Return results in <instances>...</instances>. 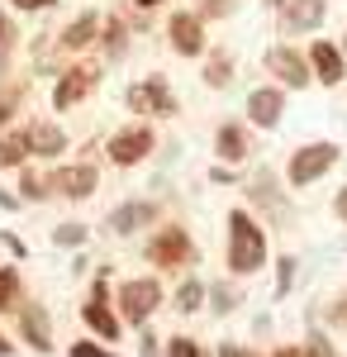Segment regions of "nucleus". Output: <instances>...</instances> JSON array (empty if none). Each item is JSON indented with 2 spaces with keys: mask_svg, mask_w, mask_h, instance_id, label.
<instances>
[{
  "mask_svg": "<svg viewBox=\"0 0 347 357\" xmlns=\"http://www.w3.org/2000/svg\"><path fill=\"white\" fill-rule=\"evenodd\" d=\"M271 262V234L267 224L257 220L247 205H233L229 220H224V267L233 281H247L257 276Z\"/></svg>",
  "mask_w": 347,
  "mask_h": 357,
  "instance_id": "nucleus-1",
  "label": "nucleus"
},
{
  "mask_svg": "<svg viewBox=\"0 0 347 357\" xmlns=\"http://www.w3.org/2000/svg\"><path fill=\"white\" fill-rule=\"evenodd\" d=\"M143 262L157 276H186L190 267H200V243L190 234L186 220H157L143 238Z\"/></svg>",
  "mask_w": 347,
  "mask_h": 357,
  "instance_id": "nucleus-2",
  "label": "nucleus"
},
{
  "mask_svg": "<svg viewBox=\"0 0 347 357\" xmlns=\"http://www.w3.org/2000/svg\"><path fill=\"white\" fill-rule=\"evenodd\" d=\"M242 195H247L242 205H247L257 220L267 224V229H286V224L295 220L291 186H286V181H281V176H276L267 162H257L252 172H247V191H242Z\"/></svg>",
  "mask_w": 347,
  "mask_h": 357,
  "instance_id": "nucleus-3",
  "label": "nucleus"
},
{
  "mask_svg": "<svg viewBox=\"0 0 347 357\" xmlns=\"http://www.w3.org/2000/svg\"><path fill=\"white\" fill-rule=\"evenodd\" d=\"M114 267L109 262H95V276H91V291H86V301H81V324L91 329V338H100V343H119L124 338V319H119V310H114Z\"/></svg>",
  "mask_w": 347,
  "mask_h": 357,
  "instance_id": "nucleus-4",
  "label": "nucleus"
},
{
  "mask_svg": "<svg viewBox=\"0 0 347 357\" xmlns=\"http://www.w3.org/2000/svg\"><path fill=\"white\" fill-rule=\"evenodd\" d=\"M167 305V286H162L157 272H138V276H124L114 286V310L124 319V329H148L153 314Z\"/></svg>",
  "mask_w": 347,
  "mask_h": 357,
  "instance_id": "nucleus-5",
  "label": "nucleus"
},
{
  "mask_svg": "<svg viewBox=\"0 0 347 357\" xmlns=\"http://www.w3.org/2000/svg\"><path fill=\"white\" fill-rule=\"evenodd\" d=\"M338 162H343V143H338V138H309V143H300L291 158H286L281 181H286L291 191H309V186H319Z\"/></svg>",
  "mask_w": 347,
  "mask_h": 357,
  "instance_id": "nucleus-6",
  "label": "nucleus"
},
{
  "mask_svg": "<svg viewBox=\"0 0 347 357\" xmlns=\"http://www.w3.org/2000/svg\"><path fill=\"white\" fill-rule=\"evenodd\" d=\"M105 72H109L105 62H91V57H72V62H62V72L53 77V96H48V105H53L57 114L81 110V105L100 91Z\"/></svg>",
  "mask_w": 347,
  "mask_h": 357,
  "instance_id": "nucleus-7",
  "label": "nucleus"
},
{
  "mask_svg": "<svg viewBox=\"0 0 347 357\" xmlns=\"http://www.w3.org/2000/svg\"><path fill=\"white\" fill-rule=\"evenodd\" d=\"M124 105H129L134 119H176L181 114V96L171 91V77L148 72V77H134L124 86Z\"/></svg>",
  "mask_w": 347,
  "mask_h": 357,
  "instance_id": "nucleus-8",
  "label": "nucleus"
},
{
  "mask_svg": "<svg viewBox=\"0 0 347 357\" xmlns=\"http://www.w3.org/2000/svg\"><path fill=\"white\" fill-rule=\"evenodd\" d=\"M157 153V124L153 119H129L105 138V162L119 172H134Z\"/></svg>",
  "mask_w": 347,
  "mask_h": 357,
  "instance_id": "nucleus-9",
  "label": "nucleus"
},
{
  "mask_svg": "<svg viewBox=\"0 0 347 357\" xmlns=\"http://www.w3.org/2000/svg\"><path fill=\"white\" fill-rule=\"evenodd\" d=\"M157 220H167L157 195H129V200L109 205V215H105L100 229H105L109 238H138V234H148Z\"/></svg>",
  "mask_w": 347,
  "mask_h": 357,
  "instance_id": "nucleus-10",
  "label": "nucleus"
},
{
  "mask_svg": "<svg viewBox=\"0 0 347 357\" xmlns=\"http://www.w3.org/2000/svg\"><path fill=\"white\" fill-rule=\"evenodd\" d=\"M48 186H53V200H67V205H81L100 191V162L95 158H77V162H53L48 167Z\"/></svg>",
  "mask_w": 347,
  "mask_h": 357,
  "instance_id": "nucleus-11",
  "label": "nucleus"
},
{
  "mask_svg": "<svg viewBox=\"0 0 347 357\" xmlns=\"http://www.w3.org/2000/svg\"><path fill=\"white\" fill-rule=\"evenodd\" d=\"M162 33H167V48H171L176 57H186V62H200L205 48H210V24H205L190 5L171 10L167 24H162Z\"/></svg>",
  "mask_w": 347,
  "mask_h": 357,
  "instance_id": "nucleus-12",
  "label": "nucleus"
},
{
  "mask_svg": "<svg viewBox=\"0 0 347 357\" xmlns=\"http://www.w3.org/2000/svg\"><path fill=\"white\" fill-rule=\"evenodd\" d=\"M252 134H257V129H252V124H247V119H233V114H229V119H219V124H214V134H210V153H214V162H224V167H247L252 162V153H257V143H252Z\"/></svg>",
  "mask_w": 347,
  "mask_h": 357,
  "instance_id": "nucleus-13",
  "label": "nucleus"
},
{
  "mask_svg": "<svg viewBox=\"0 0 347 357\" xmlns=\"http://www.w3.org/2000/svg\"><path fill=\"white\" fill-rule=\"evenodd\" d=\"M286 105H291V91L276 82H257L247 96H242V119L257 129V134H276L281 119H286Z\"/></svg>",
  "mask_w": 347,
  "mask_h": 357,
  "instance_id": "nucleus-14",
  "label": "nucleus"
},
{
  "mask_svg": "<svg viewBox=\"0 0 347 357\" xmlns=\"http://www.w3.org/2000/svg\"><path fill=\"white\" fill-rule=\"evenodd\" d=\"M262 72H267V82L286 86V91H309L314 86L309 57H304V48H295V43H271L267 53H262Z\"/></svg>",
  "mask_w": 347,
  "mask_h": 357,
  "instance_id": "nucleus-15",
  "label": "nucleus"
},
{
  "mask_svg": "<svg viewBox=\"0 0 347 357\" xmlns=\"http://www.w3.org/2000/svg\"><path fill=\"white\" fill-rule=\"evenodd\" d=\"M95 38H100V10H81V15H72V20L53 33V48H57L62 62H72V57L95 53Z\"/></svg>",
  "mask_w": 347,
  "mask_h": 357,
  "instance_id": "nucleus-16",
  "label": "nucleus"
},
{
  "mask_svg": "<svg viewBox=\"0 0 347 357\" xmlns=\"http://www.w3.org/2000/svg\"><path fill=\"white\" fill-rule=\"evenodd\" d=\"M20 124H24V138H29V153H33V162L53 167V162H62V153L72 148L67 129L57 124L53 114H33V119H20Z\"/></svg>",
  "mask_w": 347,
  "mask_h": 357,
  "instance_id": "nucleus-17",
  "label": "nucleus"
},
{
  "mask_svg": "<svg viewBox=\"0 0 347 357\" xmlns=\"http://www.w3.org/2000/svg\"><path fill=\"white\" fill-rule=\"evenodd\" d=\"M328 24V0H286L276 10V33L281 38H314Z\"/></svg>",
  "mask_w": 347,
  "mask_h": 357,
  "instance_id": "nucleus-18",
  "label": "nucleus"
},
{
  "mask_svg": "<svg viewBox=\"0 0 347 357\" xmlns=\"http://www.w3.org/2000/svg\"><path fill=\"white\" fill-rule=\"evenodd\" d=\"M15 333H20V343H24L29 353H53V314H48V305L33 301L29 296L20 310H15Z\"/></svg>",
  "mask_w": 347,
  "mask_h": 357,
  "instance_id": "nucleus-19",
  "label": "nucleus"
},
{
  "mask_svg": "<svg viewBox=\"0 0 347 357\" xmlns=\"http://www.w3.org/2000/svg\"><path fill=\"white\" fill-rule=\"evenodd\" d=\"M129 48H134V29H129V20H124V10L114 5V10H105L100 15V38H95V62H105V67H119L124 57H129Z\"/></svg>",
  "mask_w": 347,
  "mask_h": 357,
  "instance_id": "nucleus-20",
  "label": "nucleus"
},
{
  "mask_svg": "<svg viewBox=\"0 0 347 357\" xmlns=\"http://www.w3.org/2000/svg\"><path fill=\"white\" fill-rule=\"evenodd\" d=\"M304 57H309L314 86L333 91V86H343V82H347V53H343V43H333V38H309Z\"/></svg>",
  "mask_w": 347,
  "mask_h": 357,
  "instance_id": "nucleus-21",
  "label": "nucleus"
},
{
  "mask_svg": "<svg viewBox=\"0 0 347 357\" xmlns=\"http://www.w3.org/2000/svg\"><path fill=\"white\" fill-rule=\"evenodd\" d=\"M200 82H205V91H229L238 82V53L229 43H210L200 57Z\"/></svg>",
  "mask_w": 347,
  "mask_h": 357,
  "instance_id": "nucleus-22",
  "label": "nucleus"
},
{
  "mask_svg": "<svg viewBox=\"0 0 347 357\" xmlns=\"http://www.w3.org/2000/svg\"><path fill=\"white\" fill-rule=\"evenodd\" d=\"M15 191L24 205H48L53 200V186H48V167L43 162H24L15 172Z\"/></svg>",
  "mask_w": 347,
  "mask_h": 357,
  "instance_id": "nucleus-23",
  "label": "nucleus"
},
{
  "mask_svg": "<svg viewBox=\"0 0 347 357\" xmlns=\"http://www.w3.org/2000/svg\"><path fill=\"white\" fill-rule=\"evenodd\" d=\"M24 48V29H20V15L10 5H0V77L15 72V57Z\"/></svg>",
  "mask_w": 347,
  "mask_h": 357,
  "instance_id": "nucleus-24",
  "label": "nucleus"
},
{
  "mask_svg": "<svg viewBox=\"0 0 347 357\" xmlns=\"http://www.w3.org/2000/svg\"><path fill=\"white\" fill-rule=\"evenodd\" d=\"M24 301H29L24 272H20V262L10 257V262H0V319H10V314H15Z\"/></svg>",
  "mask_w": 347,
  "mask_h": 357,
  "instance_id": "nucleus-25",
  "label": "nucleus"
},
{
  "mask_svg": "<svg viewBox=\"0 0 347 357\" xmlns=\"http://www.w3.org/2000/svg\"><path fill=\"white\" fill-rule=\"evenodd\" d=\"M24 96H29L24 77H15V72H10V77H0V134L20 124V114H24Z\"/></svg>",
  "mask_w": 347,
  "mask_h": 357,
  "instance_id": "nucleus-26",
  "label": "nucleus"
},
{
  "mask_svg": "<svg viewBox=\"0 0 347 357\" xmlns=\"http://www.w3.org/2000/svg\"><path fill=\"white\" fill-rule=\"evenodd\" d=\"M24 162H33V153H29V138H24V124H15V129H5L0 134V172H20Z\"/></svg>",
  "mask_w": 347,
  "mask_h": 357,
  "instance_id": "nucleus-27",
  "label": "nucleus"
},
{
  "mask_svg": "<svg viewBox=\"0 0 347 357\" xmlns=\"http://www.w3.org/2000/svg\"><path fill=\"white\" fill-rule=\"evenodd\" d=\"M242 305L238 286H233V276H219V281H205V310L219 314V319H229L233 310Z\"/></svg>",
  "mask_w": 347,
  "mask_h": 357,
  "instance_id": "nucleus-28",
  "label": "nucleus"
},
{
  "mask_svg": "<svg viewBox=\"0 0 347 357\" xmlns=\"http://www.w3.org/2000/svg\"><path fill=\"white\" fill-rule=\"evenodd\" d=\"M167 301H171L176 314H200V310H205V281H200V272H186L181 286H176Z\"/></svg>",
  "mask_w": 347,
  "mask_h": 357,
  "instance_id": "nucleus-29",
  "label": "nucleus"
},
{
  "mask_svg": "<svg viewBox=\"0 0 347 357\" xmlns=\"http://www.w3.org/2000/svg\"><path fill=\"white\" fill-rule=\"evenodd\" d=\"M271 272H276L271 301H286V296L295 291V276H300V257H295V252H276V257H271Z\"/></svg>",
  "mask_w": 347,
  "mask_h": 357,
  "instance_id": "nucleus-30",
  "label": "nucleus"
},
{
  "mask_svg": "<svg viewBox=\"0 0 347 357\" xmlns=\"http://www.w3.org/2000/svg\"><path fill=\"white\" fill-rule=\"evenodd\" d=\"M48 238H53V248H62V252H81V248L91 243V224H81V220H62L53 234H48Z\"/></svg>",
  "mask_w": 347,
  "mask_h": 357,
  "instance_id": "nucleus-31",
  "label": "nucleus"
},
{
  "mask_svg": "<svg viewBox=\"0 0 347 357\" xmlns=\"http://www.w3.org/2000/svg\"><path fill=\"white\" fill-rule=\"evenodd\" d=\"M238 5H242V0H195L190 10H195L205 24H229V20L238 15Z\"/></svg>",
  "mask_w": 347,
  "mask_h": 357,
  "instance_id": "nucleus-32",
  "label": "nucleus"
},
{
  "mask_svg": "<svg viewBox=\"0 0 347 357\" xmlns=\"http://www.w3.org/2000/svg\"><path fill=\"white\" fill-rule=\"evenodd\" d=\"M162 357H210V348L195 343L190 333H171V338L162 343Z\"/></svg>",
  "mask_w": 347,
  "mask_h": 357,
  "instance_id": "nucleus-33",
  "label": "nucleus"
},
{
  "mask_svg": "<svg viewBox=\"0 0 347 357\" xmlns=\"http://www.w3.org/2000/svg\"><path fill=\"white\" fill-rule=\"evenodd\" d=\"M323 324L328 329H338V333H347V286L328 301V310H323Z\"/></svg>",
  "mask_w": 347,
  "mask_h": 357,
  "instance_id": "nucleus-34",
  "label": "nucleus"
},
{
  "mask_svg": "<svg viewBox=\"0 0 347 357\" xmlns=\"http://www.w3.org/2000/svg\"><path fill=\"white\" fill-rule=\"evenodd\" d=\"M67 357H119L109 343H100V338H77L72 348H67Z\"/></svg>",
  "mask_w": 347,
  "mask_h": 357,
  "instance_id": "nucleus-35",
  "label": "nucleus"
},
{
  "mask_svg": "<svg viewBox=\"0 0 347 357\" xmlns=\"http://www.w3.org/2000/svg\"><path fill=\"white\" fill-rule=\"evenodd\" d=\"M304 348H309V357H343L338 348H333V338L323 329H309V338H304Z\"/></svg>",
  "mask_w": 347,
  "mask_h": 357,
  "instance_id": "nucleus-36",
  "label": "nucleus"
},
{
  "mask_svg": "<svg viewBox=\"0 0 347 357\" xmlns=\"http://www.w3.org/2000/svg\"><path fill=\"white\" fill-rule=\"evenodd\" d=\"M15 15H43V10H57L62 0H5Z\"/></svg>",
  "mask_w": 347,
  "mask_h": 357,
  "instance_id": "nucleus-37",
  "label": "nucleus"
},
{
  "mask_svg": "<svg viewBox=\"0 0 347 357\" xmlns=\"http://www.w3.org/2000/svg\"><path fill=\"white\" fill-rule=\"evenodd\" d=\"M214 357H267V353H262V348H252V343H233V338H229V343H219V348H214Z\"/></svg>",
  "mask_w": 347,
  "mask_h": 357,
  "instance_id": "nucleus-38",
  "label": "nucleus"
},
{
  "mask_svg": "<svg viewBox=\"0 0 347 357\" xmlns=\"http://www.w3.org/2000/svg\"><path fill=\"white\" fill-rule=\"evenodd\" d=\"M0 248H5V252H10L15 262H24V257H29L24 238H20V234H10V229H0Z\"/></svg>",
  "mask_w": 347,
  "mask_h": 357,
  "instance_id": "nucleus-39",
  "label": "nucleus"
},
{
  "mask_svg": "<svg viewBox=\"0 0 347 357\" xmlns=\"http://www.w3.org/2000/svg\"><path fill=\"white\" fill-rule=\"evenodd\" d=\"M210 181H214V186H233V181H238V167L214 162V167H210Z\"/></svg>",
  "mask_w": 347,
  "mask_h": 357,
  "instance_id": "nucleus-40",
  "label": "nucleus"
},
{
  "mask_svg": "<svg viewBox=\"0 0 347 357\" xmlns=\"http://www.w3.org/2000/svg\"><path fill=\"white\" fill-rule=\"evenodd\" d=\"M328 210H333V220H338V224L347 229V181L338 186V191H333V205H328Z\"/></svg>",
  "mask_w": 347,
  "mask_h": 357,
  "instance_id": "nucleus-41",
  "label": "nucleus"
},
{
  "mask_svg": "<svg viewBox=\"0 0 347 357\" xmlns=\"http://www.w3.org/2000/svg\"><path fill=\"white\" fill-rule=\"evenodd\" d=\"M0 210H5V215H20V210H24V200H20V191H15V186H10V191L0 186Z\"/></svg>",
  "mask_w": 347,
  "mask_h": 357,
  "instance_id": "nucleus-42",
  "label": "nucleus"
},
{
  "mask_svg": "<svg viewBox=\"0 0 347 357\" xmlns=\"http://www.w3.org/2000/svg\"><path fill=\"white\" fill-rule=\"evenodd\" d=\"M267 357H309V348H304V343H276Z\"/></svg>",
  "mask_w": 347,
  "mask_h": 357,
  "instance_id": "nucleus-43",
  "label": "nucleus"
},
{
  "mask_svg": "<svg viewBox=\"0 0 347 357\" xmlns=\"http://www.w3.org/2000/svg\"><path fill=\"white\" fill-rule=\"evenodd\" d=\"M138 357H162V348H157V333H143V338H138Z\"/></svg>",
  "mask_w": 347,
  "mask_h": 357,
  "instance_id": "nucleus-44",
  "label": "nucleus"
},
{
  "mask_svg": "<svg viewBox=\"0 0 347 357\" xmlns=\"http://www.w3.org/2000/svg\"><path fill=\"white\" fill-rule=\"evenodd\" d=\"M15 353H20V343H15V338H10V333L0 329V357H15Z\"/></svg>",
  "mask_w": 347,
  "mask_h": 357,
  "instance_id": "nucleus-45",
  "label": "nucleus"
},
{
  "mask_svg": "<svg viewBox=\"0 0 347 357\" xmlns=\"http://www.w3.org/2000/svg\"><path fill=\"white\" fill-rule=\"evenodd\" d=\"M72 272H91V257H86V248H81V252H72Z\"/></svg>",
  "mask_w": 347,
  "mask_h": 357,
  "instance_id": "nucleus-46",
  "label": "nucleus"
},
{
  "mask_svg": "<svg viewBox=\"0 0 347 357\" xmlns=\"http://www.w3.org/2000/svg\"><path fill=\"white\" fill-rule=\"evenodd\" d=\"M129 5H134V10H148V15H157L167 0H129Z\"/></svg>",
  "mask_w": 347,
  "mask_h": 357,
  "instance_id": "nucleus-47",
  "label": "nucleus"
},
{
  "mask_svg": "<svg viewBox=\"0 0 347 357\" xmlns=\"http://www.w3.org/2000/svg\"><path fill=\"white\" fill-rule=\"evenodd\" d=\"M262 5H267L271 15H276V10H281V5H286V0H262Z\"/></svg>",
  "mask_w": 347,
  "mask_h": 357,
  "instance_id": "nucleus-48",
  "label": "nucleus"
},
{
  "mask_svg": "<svg viewBox=\"0 0 347 357\" xmlns=\"http://www.w3.org/2000/svg\"><path fill=\"white\" fill-rule=\"evenodd\" d=\"M343 53H347V43H343Z\"/></svg>",
  "mask_w": 347,
  "mask_h": 357,
  "instance_id": "nucleus-49",
  "label": "nucleus"
}]
</instances>
